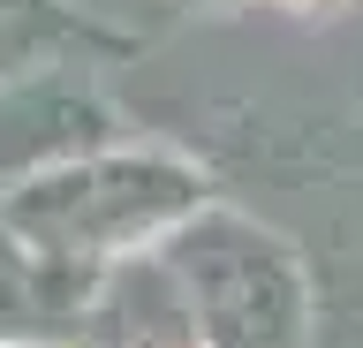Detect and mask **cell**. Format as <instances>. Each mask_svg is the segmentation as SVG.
Wrapping results in <instances>:
<instances>
[{
	"label": "cell",
	"instance_id": "cell-1",
	"mask_svg": "<svg viewBox=\"0 0 363 348\" xmlns=\"http://www.w3.org/2000/svg\"><path fill=\"white\" fill-rule=\"evenodd\" d=\"M204 205V174L167 152H76L61 167H38L30 182L0 197V228L45 265H99L152 235L182 228Z\"/></svg>",
	"mask_w": 363,
	"mask_h": 348
},
{
	"label": "cell",
	"instance_id": "cell-2",
	"mask_svg": "<svg viewBox=\"0 0 363 348\" xmlns=\"http://www.w3.org/2000/svg\"><path fill=\"white\" fill-rule=\"evenodd\" d=\"M189 325L212 348H311V280L272 228L242 212L197 205L167 228V257Z\"/></svg>",
	"mask_w": 363,
	"mask_h": 348
},
{
	"label": "cell",
	"instance_id": "cell-3",
	"mask_svg": "<svg viewBox=\"0 0 363 348\" xmlns=\"http://www.w3.org/2000/svg\"><path fill=\"white\" fill-rule=\"evenodd\" d=\"M106 137H113V114L76 69L30 76L16 91H0V189L30 182L38 167H61L76 152H99Z\"/></svg>",
	"mask_w": 363,
	"mask_h": 348
},
{
	"label": "cell",
	"instance_id": "cell-4",
	"mask_svg": "<svg viewBox=\"0 0 363 348\" xmlns=\"http://www.w3.org/2000/svg\"><path fill=\"white\" fill-rule=\"evenodd\" d=\"M76 53H129V38L84 23L68 0H0V84Z\"/></svg>",
	"mask_w": 363,
	"mask_h": 348
},
{
	"label": "cell",
	"instance_id": "cell-5",
	"mask_svg": "<svg viewBox=\"0 0 363 348\" xmlns=\"http://www.w3.org/2000/svg\"><path fill=\"white\" fill-rule=\"evenodd\" d=\"M30 280H23V257H16V235L0 228V310H23Z\"/></svg>",
	"mask_w": 363,
	"mask_h": 348
},
{
	"label": "cell",
	"instance_id": "cell-6",
	"mask_svg": "<svg viewBox=\"0 0 363 348\" xmlns=\"http://www.w3.org/2000/svg\"><path fill=\"white\" fill-rule=\"evenodd\" d=\"M303 8H318V0H303Z\"/></svg>",
	"mask_w": 363,
	"mask_h": 348
}]
</instances>
